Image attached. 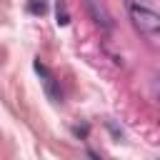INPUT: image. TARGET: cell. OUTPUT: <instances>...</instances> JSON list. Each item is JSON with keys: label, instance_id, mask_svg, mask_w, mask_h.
Instances as JSON below:
<instances>
[{"label": "cell", "instance_id": "6da1fadb", "mask_svg": "<svg viewBox=\"0 0 160 160\" xmlns=\"http://www.w3.org/2000/svg\"><path fill=\"white\" fill-rule=\"evenodd\" d=\"M128 10H130V20H132L135 30L152 40V38L158 35V30H160V18H158V12L150 10V8H145V5H140V2H132V0L128 2Z\"/></svg>", "mask_w": 160, "mask_h": 160}, {"label": "cell", "instance_id": "7a4b0ae2", "mask_svg": "<svg viewBox=\"0 0 160 160\" xmlns=\"http://www.w3.org/2000/svg\"><path fill=\"white\" fill-rule=\"evenodd\" d=\"M35 72L40 75V80H42V85H45V92H48V98L52 100V102H58L60 100V88H58V80H55V75L40 62V60H35Z\"/></svg>", "mask_w": 160, "mask_h": 160}, {"label": "cell", "instance_id": "3957f363", "mask_svg": "<svg viewBox=\"0 0 160 160\" xmlns=\"http://www.w3.org/2000/svg\"><path fill=\"white\" fill-rule=\"evenodd\" d=\"M88 8H90V12H92L95 22H98V25H102V28L110 32V30H112V20H110V15L105 12V8H102V5L98 8V0H88Z\"/></svg>", "mask_w": 160, "mask_h": 160}, {"label": "cell", "instance_id": "277c9868", "mask_svg": "<svg viewBox=\"0 0 160 160\" xmlns=\"http://www.w3.org/2000/svg\"><path fill=\"white\" fill-rule=\"evenodd\" d=\"M55 18H58V25H68L70 22V15H68V8H65L62 0L55 2Z\"/></svg>", "mask_w": 160, "mask_h": 160}, {"label": "cell", "instance_id": "5b68a950", "mask_svg": "<svg viewBox=\"0 0 160 160\" xmlns=\"http://www.w3.org/2000/svg\"><path fill=\"white\" fill-rule=\"evenodd\" d=\"M45 10H48V5H45L42 0H32V2H30V12H40V15H42Z\"/></svg>", "mask_w": 160, "mask_h": 160}]
</instances>
